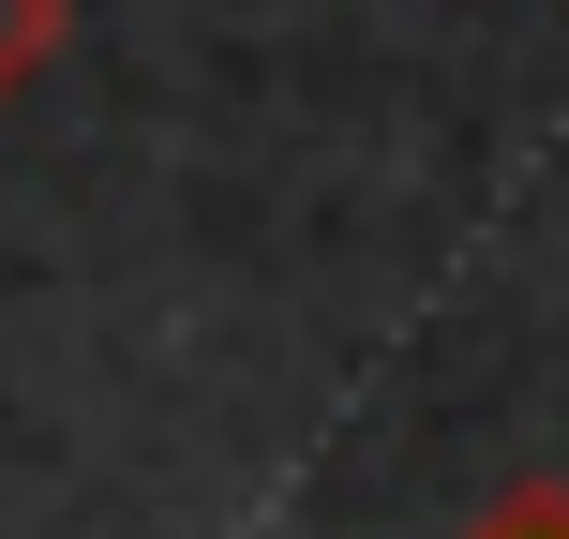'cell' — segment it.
<instances>
[{
  "instance_id": "6da1fadb",
  "label": "cell",
  "mask_w": 569,
  "mask_h": 539,
  "mask_svg": "<svg viewBox=\"0 0 569 539\" xmlns=\"http://www.w3.org/2000/svg\"><path fill=\"white\" fill-rule=\"evenodd\" d=\"M60 60V0H0V90Z\"/></svg>"
},
{
  "instance_id": "7a4b0ae2",
  "label": "cell",
  "mask_w": 569,
  "mask_h": 539,
  "mask_svg": "<svg viewBox=\"0 0 569 539\" xmlns=\"http://www.w3.org/2000/svg\"><path fill=\"white\" fill-rule=\"evenodd\" d=\"M465 539H569V510H555V495H525V510H495V525H465Z\"/></svg>"
}]
</instances>
